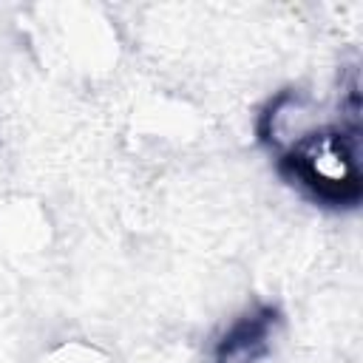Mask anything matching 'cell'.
Returning <instances> with one entry per match:
<instances>
[{
	"label": "cell",
	"instance_id": "1",
	"mask_svg": "<svg viewBox=\"0 0 363 363\" xmlns=\"http://www.w3.org/2000/svg\"><path fill=\"white\" fill-rule=\"evenodd\" d=\"M284 170L315 199L329 204L354 201L360 193L357 156L346 133L312 130L284 150Z\"/></svg>",
	"mask_w": 363,
	"mask_h": 363
}]
</instances>
